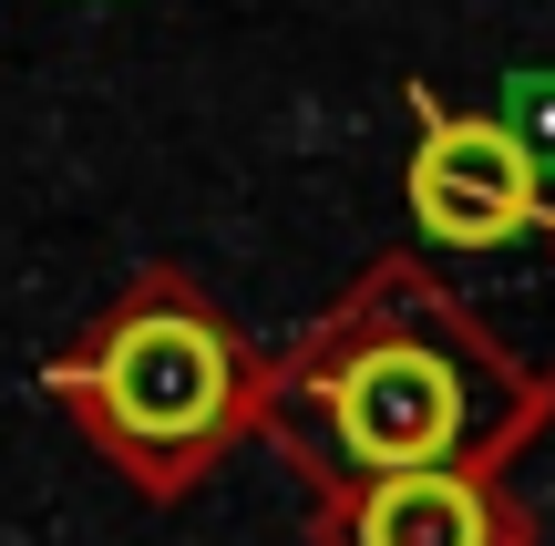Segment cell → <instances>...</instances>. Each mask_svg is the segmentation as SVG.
Instances as JSON below:
<instances>
[{
	"mask_svg": "<svg viewBox=\"0 0 555 546\" xmlns=\"http://www.w3.org/2000/svg\"><path fill=\"white\" fill-rule=\"evenodd\" d=\"M237 361L196 309H134L93 361V403L124 444H206L227 423Z\"/></svg>",
	"mask_w": 555,
	"mask_h": 546,
	"instance_id": "1",
	"label": "cell"
},
{
	"mask_svg": "<svg viewBox=\"0 0 555 546\" xmlns=\"http://www.w3.org/2000/svg\"><path fill=\"white\" fill-rule=\"evenodd\" d=\"M360 546H494V516L463 474L422 465V474H380L360 506Z\"/></svg>",
	"mask_w": 555,
	"mask_h": 546,
	"instance_id": "4",
	"label": "cell"
},
{
	"mask_svg": "<svg viewBox=\"0 0 555 546\" xmlns=\"http://www.w3.org/2000/svg\"><path fill=\"white\" fill-rule=\"evenodd\" d=\"M412 217L442 247H504L535 217V155H525V135L494 124V114L433 124L422 155H412Z\"/></svg>",
	"mask_w": 555,
	"mask_h": 546,
	"instance_id": "2",
	"label": "cell"
},
{
	"mask_svg": "<svg viewBox=\"0 0 555 546\" xmlns=\"http://www.w3.org/2000/svg\"><path fill=\"white\" fill-rule=\"evenodd\" d=\"M330 412H339V444H350L360 465H380V474H422V465H442V454H453V433H463V392H453V371H442L433 351H412V341L360 351V361L339 371Z\"/></svg>",
	"mask_w": 555,
	"mask_h": 546,
	"instance_id": "3",
	"label": "cell"
}]
</instances>
